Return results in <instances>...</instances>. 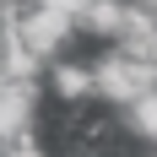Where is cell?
<instances>
[{"label": "cell", "instance_id": "6da1fadb", "mask_svg": "<svg viewBox=\"0 0 157 157\" xmlns=\"http://www.w3.org/2000/svg\"><path fill=\"white\" fill-rule=\"evenodd\" d=\"M92 71H98V103H109V109H130L146 92H157V60L125 44H103L92 54Z\"/></svg>", "mask_w": 157, "mask_h": 157}, {"label": "cell", "instance_id": "7a4b0ae2", "mask_svg": "<svg viewBox=\"0 0 157 157\" xmlns=\"http://www.w3.org/2000/svg\"><path fill=\"white\" fill-rule=\"evenodd\" d=\"M6 22H11V27L27 38V49H33V54H44L49 65L65 60V49L81 38V22H76L71 11H54V6H38V0H33L22 16H6Z\"/></svg>", "mask_w": 157, "mask_h": 157}, {"label": "cell", "instance_id": "3957f363", "mask_svg": "<svg viewBox=\"0 0 157 157\" xmlns=\"http://www.w3.org/2000/svg\"><path fill=\"white\" fill-rule=\"evenodd\" d=\"M44 114V81H0V141L33 136Z\"/></svg>", "mask_w": 157, "mask_h": 157}, {"label": "cell", "instance_id": "277c9868", "mask_svg": "<svg viewBox=\"0 0 157 157\" xmlns=\"http://www.w3.org/2000/svg\"><path fill=\"white\" fill-rule=\"evenodd\" d=\"M49 98H60L65 109H81L98 98V71L92 60H54L49 65Z\"/></svg>", "mask_w": 157, "mask_h": 157}, {"label": "cell", "instance_id": "5b68a950", "mask_svg": "<svg viewBox=\"0 0 157 157\" xmlns=\"http://www.w3.org/2000/svg\"><path fill=\"white\" fill-rule=\"evenodd\" d=\"M125 11H130V0H92V6L81 11V38H92V44H119Z\"/></svg>", "mask_w": 157, "mask_h": 157}, {"label": "cell", "instance_id": "8992f818", "mask_svg": "<svg viewBox=\"0 0 157 157\" xmlns=\"http://www.w3.org/2000/svg\"><path fill=\"white\" fill-rule=\"evenodd\" d=\"M114 125L125 130V136H136V141L157 146V92H146L141 103H130V109H119V119Z\"/></svg>", "mask_w": 157, "mask_h": 157}, {"label": "cell", "instance_id": "52a82bcc", "mask_svg": "<svg viewBox=\"0 0 157 157\" xmlns=\"http://www.w3.org/2000/svg\"><path fill=\"white\" fill-rule=\"evenodd\" d=\"M11 152H22V157H33V152H44V136L33 130V136H16V141H6Z\"/></svg>", "mask_w": 157, "mask_h": 157}, {"label": "cell", "instance_id": "ba28073f", "mask_svg": "<svg viewBox=\"0 0 157 157\" xmlns=\"http://www.w3.org/2000/svg\"><path fill=\"white\" fill-rule=\"evenodd\" d=\"M38 6H54V11H71L81 22V11H87V6H92V0H38Z\"/></svg>", "mask_w": 157, "mask_h": 157}, {"label": "cell", "instance_id": "9c48e42d", "mask_svg": "<svg viewBox=\"0 0 157 157\" xmlns=\"http://www.w3.org/2000/svg\"><path fill=\"white\" fill-rule=\"evenodd\" d=\"M146 6H157V0H146Z\"/></svg>", "mask_w": 157, "mask_h": 157}]
</instances>
